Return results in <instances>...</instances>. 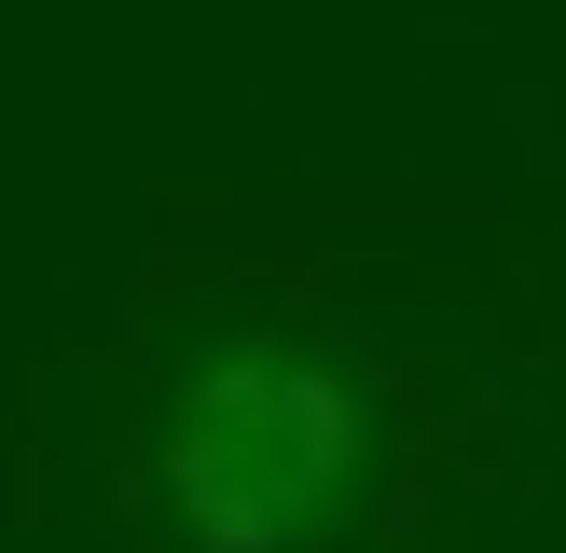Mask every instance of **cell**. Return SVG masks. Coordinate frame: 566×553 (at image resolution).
Returning a JSON list of instances; mask_svg holds the SVG:
<instances>
[{
  "instance_id": "cell-1",
  "label": "cell",
  "mask_w": 566,
  "mask_h": 553,
  "mask_svg": "<svg viewBox=\"0 0 566 553\" xmlns=\"http://www.w3.org/2000/svg\"><path fill=\"white\" fill-rule=\"evenodd\" d=\"M359 470V401L304 346H235L166 415V498L208 553H291Z\"/></svg>"
}]
</instances>
